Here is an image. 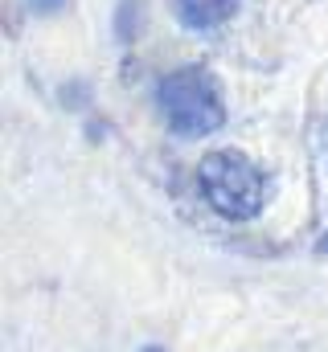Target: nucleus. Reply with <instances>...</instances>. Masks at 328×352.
I'll return each instance as SVG.
<instances>
[{
    "instance_id": "nucleus-6",
    "label": "nucleus",
    "mask_w": 328,
    "mask_h": 352,
    "mask_svg": "<svg viewBox=\"0 0 328 352\" xmlns=\"http://www.w3.org/2000/svg\"><path fill=\"white\" fill-rule=\"evenodd\" d=\"M144 352H161V349H144Z\"/></svg>"
},
{
    "instance_id": "nucleus-2",
    "label": "nucleus",
    "mask_w": 328,
    "mask_h": 352,
    "mask_svg": "<svg viewBox=\"0 0 328 352\" xmlns=\"http://www.w3.org/2000/svg\"><path fill=\"white\" fill-rule=\"evenodd\" d=\"M197 184L209 201L214 213H222L226 221H250L263 201H267V180L263 173L246 160L243 152H209L197 168Z\"/></svg>"
},
{
    "instance_id": "nucleus-1",
    "label": "nucleus",
    "mask_w": 328,
    "mask_h": 352,
    "mask_svg": "<svg viewBox=\"0 0 328 352\" xmlns=\"http://www.w3.org/2000/svg\"><path fill=\"white\" fill-rule=\"evenodd\" d=\"M156 98H161L164 123L185 140L214 135L226 123L222 90L214 82V74L201 70V66H181L172 74H164L161 87H156Z\"/></svg>"
},
{
    "instance_id": "nucleus-3",
    "label": "nucleus",
    "mask_w": 328,
    "mask_h": 352,
    "mask_svg": "<svg viewBox=\"0 0 328 352\" xmlns=\"http://www.w3.org/2000/svg\"><path fill=\"white\" fill-rule=\"evenodd\" d=\"M172 16L193 29V33H209L218 25H226L234 12H238V0H168Z\"/></svg>"
},
{
    "instance_id": "nucleus-4",
    "label": "nucleus",
    "mask_w": 328,
    "mask_h": 352,
    "mask_svg": "<svg viewBox=\"0 0 328 352\" xmlns=\"http://www.w3.org/2000/svg\"><path fill=\"white\" fill-rule=\"evenodd\" d=\"M29 4H33L37 12H58V8H62L66 0H29Z\"/></svg>"
},
{
    "instance_id": "nucleus-5",
    "label": "nucleus",
    "mask_w": 328,
    "mask_h": 352,
    "mask_svg": "<svg viewBox=\"0 0 328 352\" xmlns=\"http://www.w3.org/2000/svg\"><path fill=\"white\" fill-rule=\"evenodd\" d=\"M316 250H320V254H328V234L320 238V242H316Z\"/></svg>"
}]
</instances>
